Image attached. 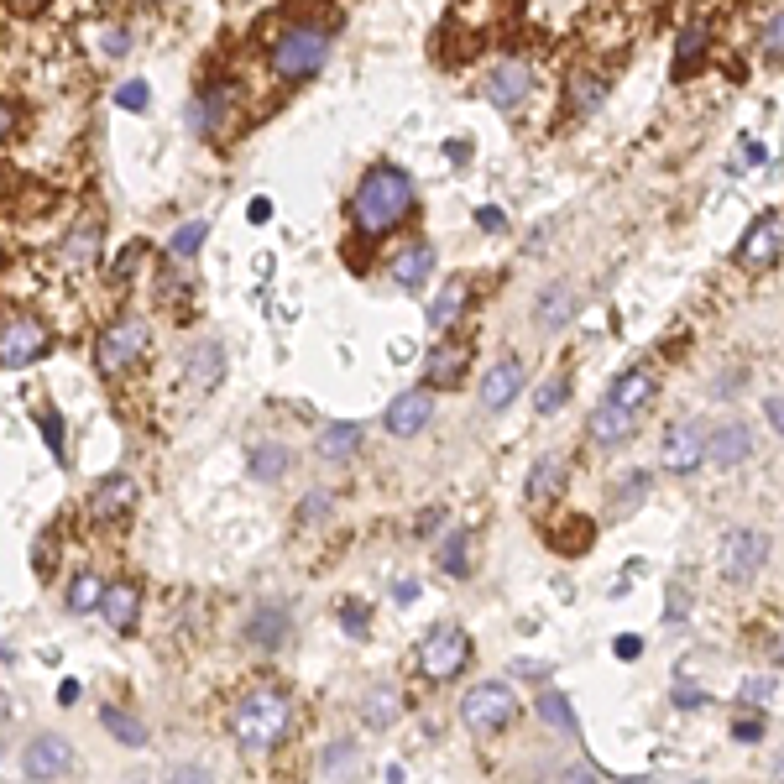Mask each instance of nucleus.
Returning <instances> with one entry per match:
<instances>
[{
	"mask_svg": "<svg viewBox=\"0 0 784 784\" xmlns=\"http://www.w3.org/2000/svg\"><path fill=\"white\" fill-rule=\"evenodd\" d=\"M413 178L398 168V163H377L366 168L361 183H356V199H351V215L361 225V236H387V230H398L408 215H413Z\"/></svg>",
	"mask_w": 784,
	"mask_h": 784,
	"instance_id": "f257e3e1",
	"label": "nucleus"
},
{
	"mask_svg": "<svg viewBox=\"0 0 784 784\" xmlns=\"http://www.w3.org/2000/svg\"><path fill=\"white\" fill-rule=\"evenodd\" d=\"M293 727V701H288V690H246V696L236 701V711H230V737H236V748L241 753H272L288 737Z\"/></svg>",
	"mask_w": 784,
	"mask_h": 784,
	"instance_id": "f03ea898",
	"label": "nucleus"
},
{
	"mask_svg": "<svg viewBox=\"0 0 784 784\" xmlns=\"http://www.w3.org/2000/svg\"><path fill=\"white\" fill-rule=\"evenodd\" d=\"M330 48H335V37L319 27V21H298V27H288L272 42V74L288 79V84H304L330 63Z\"/></svg>",
	"mask_w": 784,
	"mask_h": 784,
	"instance_id": "7ed1b4c3",
	"label": "nucleus"
},
{
	"mask_svg": "<svg viewBox=\"0 0 784 784\" xmlns=\"http://www.w3.org/2000/svg\"><path fill=\"white\" fill-rule=\"evenodd\" d=\"M518 717V696L507 690L502 680H481L466 690V701H460V722H466L476 737H497L507 732Z\"/></svg>",
	"mask_w": 784,
	"mask_h": 784,
	"instance_id": "20e7f679",
	"label": "nucleus"
},
{
	"mask_svg": "<svg viewBox=\"0 0 784 784\" xmlns=\"http://www.w3.org/2000/svg\"><path fill=\"white\" fill-rule=\"evenodd\" d=\"M466 659H471V638H466V628H455V622H440V628H429L419 638V670L429 680H455L466 670Z\"/></svg>",
	"mask_w": 784,
	"mask_h": 784,
	"instance_id": "39448f33",
	"label": "nucleus"
},
{
	"mask_svg": "<svg viewBox=\"0 0 784 784\" xmlns=\"http://www.w3.org/2000/svg\"><path fill=\"white\" fill-rule=\"evenodd\" d=\"M142 351H147V325L126 314V319H115V325L100 330V340H95V366H100L105 377H115V372H126V366L142 361Z\"/></svg>",
	"mask_w": 784,
	"mask_h": 784,
	"instance_id": "423d86ee",
	"label": "nucleus"
},
{
	"mask_svg": "<svg viewBox=\"0 0 784 784\" xmlns=\"http://www.w3.org/2000/svg\"><path fill=\"white\" fill-rule=\"evenodd\" d=\"M706 460V424L701 419H675L664 429V450H659V466L670 476H690Z\"/></svg>",
	"mask_w": 784,
	"mask_h": 784,
	"instance_id": "0eeeda50",
	"label": "nucleus"
},
{
	"mask_svg": "<svg viewBox=\"0 0 784 784\" xmlns=\"http://www.w3.org/2000/svg\"><path fill=\"white\" fill-rule=\"evenodd\" d=\"M769 560V534L764 528H732L722 539V575L727 581H748Z\"/></svg>",
	"mask_w": 784,
	"mask_h": 784,
	"instance_id": "6e6552de",
	"label": "nucleus"
},
{
	"mask_svg": "<svg viewBox=\"0 0 784 784\" xmlns=\"http://www.w3.org/2000/svg\"><path fill=\"white\" fill-rule=\"evenodd\" d=\"M42 351H48V330L37 325V319H6L0 325V372H21V366H32Z\"/></svg>",
	"mask_w": 784,
	"mask_h": 784,
	"instance_id": "1a4fd4ad",
	"label": "nucleus"
},
{
	"mask_svg": "<svg viewBox=\"0 0 784 784\" xmlns=\"http://www.w3.org/2000/svg\"><path fill=\"white\" fill-rule=\"evenodd\" d=\"M784 251V215H758L748 230H743V246H737V267L748 272H764L774 257Z\"/></svg>",
	"mask_w": 784,
	"mask_h": 784,
	"instance_id": "9d476101",
	"label": "nucleus"
},
{
	"mask_svg": "<svg viewBox=\"0 0 784 784\" xmlns=\"http://www.w3.org/2000/svg\"><path fill=\"white\" fill-rule=\"evenodd\" d=\"M21 769H27V779H63V774L79 769V758L58 732H42L27 743V753H21Z\"/></svg>",
	"mask_w": 784,
	"mask_h": 784,
	"instance_id": "9b49d317",
	"label": "nucleus"
},
{
	"mask_svg": "<svg viewBox=\"0 0 784 784\" xmlns=\"http://www.w3.org/2000/svg\"><path fill=\"white\" fill-rule=\"evenodd\" d=\"M230 110H236V89H230V84H210L189 105V131L199 136V142H210V136H220V126L230 121Z\"/></svg>",
	"mask_w": 784,
	"mask_h": 784,
	"instance_id": "f8f14e48",
	"label": "nucleus"
},
{
	"mask_svg": "<svg viewBox=\"0 0 784 784\" xmlns=\"http://www.w3.org/2000/svg\"><path fill=\"white\" fill-rule=\"evenodd\" d=\"M220 377H225V345H220L215 335L194 340L189 351H183V382L199 387V392H210Z\"/></svg>",
	"mask_w": 784,
	"mask_h": 784,
	"instance_id": "ddd939ff",
	"label": "nucleus"
},
{
	"mask_svg": "<svg viewBox=\"0 0 784 784\" xmlns=\"http://www.w3.org/2000/svg\"><path fill=\"white\" fill-rule=\"evenodd\" d=\"M528 89H534V68L528 63H497L492 74H487V100L497 105V110H518L523 100H528Z\"/></svg>",
	"mask_w": 784,
	"mask_h": 784,
	"instance_id": "4468645a",
	"label": "nucleus"
},
{
	"mask_svg": "<svg viewBox=\"0 0 784 784\" xmlns=\"http://www.w3.org/2000/svg\"><path fill=\"white\" fill-rule=\"evenodd\" d=\"M753 455V429L743 419H727L717 429H706V460H717V466H743Z\"/></svg>",
	"mask_w": 784,
	"mask_h": 784,
	"instance_id": "2eb2a0df",
	"label": "nucleus"
},
{
	"mask_svg": "<svg viewBox=\"0 0 784 784\" xmlns=\"http://www.w3.org/2000/svg\"><path fill=\"white\" fill-rule=\"evenodd\" d=\"M429 413H434V398L424 387H413V392H403V398H392V408H387V434L392 440H408V434H419L424 424H429Z\"/></svg>",
	"mask_w": 784,
	"mask_h": 784,
	"instance_id": "dca6fc26",
	"label": "nucleus"
},
{
	"mask_svg": "<svg viewBox=\"0 0 784 784\" xmlns=\"http://www.w3.org/2000/svg\"><path fill=\"white\" fill-rule=\"evenodd\" d=\"M607 398L622 403V408H633L638 419H643V413H649V403L659 398V377L649 372V366H628V372H622V377L607 387Z\"/></svg>",
	"mask_w": 784,
	"mask_h": 784,
	"instance_id": "f3484780",
	"label": "nucleus"
},
{
	"mask_svg": "<svg viewBox=\"0 0 784 784\" xmlns=\"http://www.w3.org/2000/svg\"><path fill=\"white\" fill-rule=\"evenodd\" d=\"M523 392V361L518 356H502L487 377H481V403H487L492 413H502L507 403H513Z\"/></svg>",
	"mask_w": 784,
	"mask_h": 784,
	"instance_id": "a211bd4d",
	"label": "nucleus"
},
{
	"mask_svg": "<svg viewBox=\"0 0 784 784\" xmlns=\"http://www.w3.org/2000/svg\"><path fill=\"white\" fill-rule=\"evenodd\" d=\"M246 638L257 643V649L278 654L283 643L293 638V617H288V607H257V612L246 617Z\"/></svg>",
	"mask_w": 784,
	"mask_h": 784,
	"instance_id": "6ab92c4d",
	"label": "nucleus"
},
{
	"mask_svg": "<svg viewBox=\"0 0 784 784\" xmlns=\"http://www.w3.org/2000/svg\"><path fill=\"white\" fill-rule=\"evenodd\" d=\"M633 429H638V413L622 408V403H612V398H602V408L591 413V440H596V445H622Z\"/></svg>",
	"mask_w": 784,
	"mask_h": 784,
	"instance_id": "aec40b11",
	"label": "nucleus"
},
{
	"mask_svg": "<svg viewBox=\"0 0 784 784\" xmlns=\"http://www.w3.org/2000/svg\"><path fill=\"white\" fill-rule=\"evenodd\" d=\"M136 612H142V591L136 586H105V596H100V617H105V628H115V633H131L136 628Z\"/></svg>",
	"mask_w": 784,
	"mask_h": 784,
	"instance_id": "412c9836",
	"label": "nucleus"
},
{
	"mask_svg": "<svg viewBox=\"0 0 784 784\" xmlns=\"http://www.w3.org/2000/svg\"><path fill=\"white\" fill-rule=\"evenodd\" d=\"M434 272V246L429 241H413L398 262H392V283H398L403 293H413V288H424V278Z\"/></svg>",
	"mask_w": 784,
	"mask_h": 784,
	"instance_id": "4be33fe9",
	"label": "nucleus"
},
{
	"mask_svg": "<svg viewBox=\"0 0 784 784\" xmlns=\"http://www.w3.org/2000/svg\"><path fill=\"white\" fill-rule=\"evenodd\" d=\"M581 314V293H575L570 283H555L544 298H539V309H534V319L544 330H560V325H570V319Z\"/></svg>",
	"mask_w": 784,
	"mask_h": 784,
	"instance_id": "5701e85b",
	"label": "nucleus"
},
{
	"mask_svg": "<svg viewBox=\"0 0 784 784\" xmlns=\"http://www.w3.org/2000/svg\"><path fill=\"white\" fill-rule=\"evenodd\" d=\"M131 502H136L131 476H105L100 487H95V497H89V513H95V518H121Z\"/></svg>",
	"mask_w": 784,
	"mask_h": 784,
	"instance_id": "b1692460",
	"label": "nucleus"
},
{
	"mask_svg": "<svg viewBox=\"0 0 784 784\" xmlns=\"http://www.w3.org/2000/svg\"><path fill=\"white\" fill-rule=\"evenodd\" d=\"M356 450H361V424H325L314 440L319 460H351Z\"/></svg>",
	"mask_w": 784,
	"mask_h": 784,
	"instance_id": "393cba45",
	"label": "nucleus"
},
{
	"mask_svg": "<svg viewBox=\"0 0 784 784\" xmlns=\"http://www.w3.org/2000/svg\"><path fill=\"white\" fill-rule=\"evenodd\" d=\"M706 42H711V32H706V21H690V27H680V42H675V79H690V68H696V58H706Z\"/></svg>",
	"mask_w": 784,
	"mask_h": 784,
	"instance_id": "a878e982",
	"label": "nucleus"
},
{
	"mask_svg": "<svg viewBox=\"0 0 784 784\" xmlns=\"http://www.w3.org/2000/svg\"><path fill=\"white\" fill-rule=\"evenodd\" d=\"M649 481H654L649 471H628V476H622L617 487H612V507H607V513H612V518H628V513H638V507H643V497H649Z\"/></svg>",
	"mask_w": 784,
	"mask_h": 784,
	"instance_id": "bb28decb",
	"label": "nucleus"
},
{
	"mask_svg": "<svg viewBox=\"0 0 784 784\" xmlns=\"http://www.w3.org/2000/svg\"><path fill=\"white\" fill-rule=\"evenodd\" d=\"M100 722H105V732L115 737V743L147 748V722H142V717H131V711H121V706H105V711H100Z\"/></svg>",
	"mask_w": 784,
	"mask_h": 784,
	"instance_id": "cd10ccee",
	"label": "nucleus"
},
{
	"mask_svg": "<svg viewBox=\"0 0 784 784\" xmlns=\"http://www.w3.org/2000/svg\"><path fill=\"white\" fill-rule=\"evenodd\" d=\"M398 690L392 685H377V690H366V701H361V722L366 727H392L398 722Z\"/></svg>",
	"mask_w": 784,
	"mask_h": 784,
	"instance_id": "c85d7f7f",
	"label": "nucleus"
},
{
	"mask_svg": "<svg viewBox=\"0 0 784 784\" xmlns=\"http://www.w3.org/2000/svg\"><path fill=\"white\" fill-rule=\"evenodd\" d=\"M460 309H466V283L440 288V293H434V304H429V330H450L460 319Z\"/></svg>",
	"mask_w": 784,
	"mask_h": 784,
	"instance_id": "c756f323",
	"label": "nucleus"
},
{
	"mask_svg": "<svg viewBox=\"0 0 784 784\" xmlns=\"http://www.w3.org/2000/svg\"><path fill=\"white\" fill-rule=\"evenodd\" d=\"M95 251H100V225L95 220L68 230V241H63V262L68 267H89V262H95Z\"/></svg>",
	"mask_w": 784,
	"mask_h": 784,
	"instance_id": "7c9ffc66",
	"label": "nucleus"
},
{
	"mask_svg": "<svg viewBox=\"0 0 784 784\" xmlns=\"http://www.w3.org/2000/svg\"><path fill=\"white\" fill-rule=\"evenodd\" d=\"M424 372H429V387H455L460 372H466V345H455V351H434Z\"/></svg>",
	"mask_w": 784,
	"mask_h": 784,
	"instance_id": "2f4dec72",
	"label": "nucleus"
},
{
	"mask_svg": "<svg viewBox=\"0 0 784 784\" xmlns=\"http://www.w3.org/2000/svg\"><path fill=\"white\" fill-rule=\"evenodd\" d=\"M560 481H565V460L560 455H544L539 466L528 471V502H534V497H555Z\"/></svg>",
	"mask_w": 784,
	"mask_h": 784,
	"instance_id": "473e14b6",
	"label": "nucleus"
},
{
	"mask_svg": "<svg viewBox=\"0 0 784 784\" xmlns=\"http://www.w3.org/2000/svg\"><path fill=\"white\" fill-rule=\"evenodd\" d=\"M288 466H293V455L283 445H257V450H251V476H257V481H283Z\"/></svg>",
	"mask_w": 784,
	"mask_h": 784,
	"instance_id": "72a5a7b5",
	"label": "nucleus"
},
{
	"mask_svg": "<svg viewBox=\"0 0 784 784\" xmlns=\"http://www.w3.org/2000/svg\"><path fill=\"white\" fill-rule=\"evenodd\" d=\"M602 100H607V79H596V74H575V84H570V115H591Z\"/></svg>",
	"mask_w": 784,
	"mask_h": 784,
	"instance_id": "f704fd0d",
	"label": "nucleus"
},
{
	"mask_svg": "<svg viewBox=\"0 0 784 784\" xmlns=\"http://www.w3.org/2000/svg\"><path fill=\"white\" fill-rule=\"evenodd\" d=\"M440 570L450 575V581H466V575H471V544H466V534H460V528L440 544Z\"/></svg>",
	"mask_w": 784,
	"mask_h": 784,
	"instance_id": "c9c22d12",
	"label": "nucleus"
},
{
	"mask_svg": "<svg viewBox=\"0 0 784 784\" xmlns=\"http://www.w3.org/2000/svg\"><path fill=\"white\" fill-rule=\"evenodd\" d=\"M204 241H210V225H204V220H189V225H178V230H173L168 251H173L178 262H189V257H199V251H204Z\"/></svg>",
	"mask_w": 784,
	"mask_h": 784,
	"instance_id": "e433bc0d",
	"label": "nucleus"
},
{
	"mask_svg": "<svg viewBox=\"0 0 784 784\" xmlns=\"http://www.w3.org/2000/svg\"><path fill=\"white\" fill-rule=\"evenodd\" d=\"M100 596H105L100 575H79V581L68 586V612H100Z\"/></svg>",
	"mask_w": 784,
	"mask_h": 784,
	"instance_id": "4c0bfd02",
	"label": "nucleus"
},
{
	"mask_svg": "<svg viewBox=\"0 0 784 784\" xmlns=\"http://www.w3.org/2000/svg\"><path fill=\"white\" fill-rule=\"evenodd\" d=\"M774 690H779V685H774L769 675H753V680L737 685V706H743V711H764V706L774 701Z\"/></svg>",
	"mask_w": 784,
	"mask_h": 784,
	"instance_id": "58836bf2",
	"label": "nucleus"
},
{
	"mask_svg": "<svg viewBox=\"0 0 784 784\" xmlns=\"http://www.w3.org/2000/svg\"><path fill=\"white\" fill-rule=\"evenodd\" d=\"M534 706H539V717H544L549 727H560V732H575V711L565 706V696H555V690H544V696H539Z\"/></svg>",
	"mask_w": 784,
	"mask_h": 784,
	"instance_id": "ea45409f",
	"label": "nucleus"
},
{
	"mask_svg": "<svg viewBox=\"0 0 784 784\" xmlns=\"http://www.w3.org/2000/svg\"><path fill=\"white\" fill-rule=\"evenodd\" d=\"M565 398H570V377H549V382L534 392V408H539V413H560Z\"/></svg>",
	"mask_w": 784,
	"mask_h": 784,
	"instance_id": "a19ab883",
	"label": "nucleus"
},
{
	"mask_svg": "<svg viewBox=\"0 0 784 784\" xmlns=\"http://www.w3.org/2000/svg\"><path fill=\"white\" fill-rule=\"evenodd\" d=\"M147 100H152L147 79H126L121 89H115V105H121V110H147Z\"/></svg>",
	"mask_w": 784,
	"mask_h": 784,
	"instance_id": "79ce46f5",
	"label": "nucleus"
},
{
	"mask_svg": "<svg viewBox=\"0 0 784 784\" xmlns=\"http://www.w3.org/2000/svg\"><path fill=\"white\" fill-rule=\"evenodd\" d=\"M764 53H769V58H784V11L769 16V27H764Z\"/></svg>",
	"mask_w": 784,
	"mask_h": 784,
	"instance_id": "37998d69",
	"label": "nucleus"
},
{
	"mask_svg": "<svg viewBox=\"0 0 784 784\" xmlns=\"http://www.w3.org/2000/svg\"><path fill=\"white\" fill-rule=\"evenodd\" d=\"M732 737H737V743H758V737H764V717H758V711L737 717V722H732Z\"/></svg>",
	"mask_w": 784,
	"mask_h": 784,
	"instance_id": "c03bdc74",
	"label": "nucleus"
},
{
	"mask_svg": "<svg viewBox=\"0 0 784 784\" xmlns=\"http://www.w3.org/2000/svg\"><path fill=\"white\" fill-rule=\"evenodd\" d=\"M298 518H304V523L330 518V492H309V497H304V507H298Z\"/></svg>",
	"mask_w": 784,
	"mask_h": 784,
	"instance_id": "a18cd8bd",
	"label": "nucleus"
},
{
	"mask_svg": "<svg viewBox=\"0 0 784 784\" xmlns=\"http://www.w3.org/2000/svg\"><path fill=\"white\" fill-rule=\"evenodd\" d=\"M706 701H711L706 690H696V685H675V706H680V711H696V706H706Z\"/></svg>",
	"mask_w": 784,
	"mask_h": 784,
	"instance_id": "49530a36",
	"label": "nucleus"
},
{
	"mask_svg": "<svg viewBox=\"0 0 784 784\" xmlns=\"http://www.w3.org/2000/svg\"><path fill=\"white\" fill-rule=\"evenodd\" d=\"M42 434H48V445H53V455L63 460V419H58V413H42Z\"/></svg>",
	"mask_w": 784,
	"mask_h": 784,
	"instance_id": "de8ad7c7",
	"label": "nucleus"
},
{
	"mask_svg": "<svg viewBox=\"0 0 784 784\" xmlns=\"http://www.w3.org/2000/svg\"><path fill=\"white\" fill-rule=\"evenodd\" d=\"M340 628L351 633V638H361V633H366V617H361V607H356V602H351V607H340Z\"/></svg>",
	"mask_w": 784,
	"mask_h": 784,
	"instance_id": "09e8293b",
	"label": "nucleus"
},
{
	"mask_svg": "<svg viewBox=\"0 0 784 784\" xmlns=\"http://www.w3.org/2000/svg\"><path fill=\"white\" fill-rule=\"evenodd\" d=\"M21 126V110L11 105V100H0V142H6V136Z\"/></svg>",
	"mask_w": 784,
	"mask_h": 784,
	"instance_id": "8fccbe9b",
	"label": "nucleus"
},
{
	"mask_svg": "<svg viewBox=\"0 0 784 784\" xmlns=\"http://www.w3.org/2000/svg\"><path fill=\"white\" fill-rule=\"evenodd\" d=\"M476 225H481V230H507V215L492 210V204H481V210H476Z\"/></svg>",
	"mask_w": 784,
	"mask_h": 784,
	"instance_id": "3c124183",
	"label": "nucleus"
},
{
	"mask_svg": "<svg viewBox=\"0 0 784 784\" xmlns=\"http://www.w3.org/2000/svg\"><path fill=\"white\" fill-rule=\"evenodd\" d=\"M105 53H110V58H126V53H131V37H126L121 27H115V32L105 37Z\"/></svg>",
	"mask_w": 784,
	"mask_h": 784,
	"instance_id": "603ef678",
	"label": "nucleus"
},
{
	"mask_svg": "<svg viewBox=\"0 0 784 784\" xmlns=\"http://www.w3.org/2000/svg\"><path fill=\"white\" fill-rule=\"evenodd\" d=\"M685 607H690V602H685V591L675 586V591H670V607H664V622H685Z\"/></svg>",
	"mask_w": 784,
	"mask_h": 784,
	"instance_id": "864d4df0",
	"label": "nucleus"
},
{
	"mask_svg": "<svg viewBox=\"0 0 784 784\" xmlns=\"http://www.w3.org/2000/svg\"><path fill=\"white\" fill-rule=\"evenodd\" d=\"M445 157H450L455 168H466L471 163V142H445Z\"/></svg>",
	"mask_w": 784,
	"mask_h": 784,
	"instance_id": "5fc2aeb1",
	"label": "nucleus"
},
{
	"mask_svg": "<svg viewBox=\"0 0 784 784\" xmlns=\"http://www.w3.org/2000/svg\"><path fill=\"white\" fill-rule=\"evenodd\" d=\"M638 654H643V638H633V633L617 638V659H638Z\"/></svg>",
	"mask_w": 784,
	"mask_h": 784,
	"instance_id": "6e6d98bb",
	"label": "nucleus"
},
{
	"mask_svg": "<svg viewBox=\"0 0 784 784\" xmlns=\"http://www.w3.org/2000/svg\"><path fill=\"white\" fill-rule=\"evenodd\" d=\"M764 413H769L774 434H784V398H769V403H764Z\"/></svg>",
	"mask_w": 784,
	"mask_h": 784,
	"instance_id": "4d7b16f0",
	"label": "nucleus"
},
{
	"mask_svg": "<svg viewBox=\"0 0 784 784\" xmlns=\"http://www.w3.org/2000/svg\"><path fill=\"white\" fill-rule=\"evenodd\" d=\"M351 753H356L351 743H340V748H335V753L325 758V769H345V764H351Z\"/></svg>",
	"mask_w": 784,
	"mask_h": 784,
	"instance_id": "13d9d810",
	"label": "nucleus"
},
{
	"mask_svg": "<svg viewBox=\"0 0 784 784\" xmlns=\"http://www.w3.org/2000/svg\"><path fill=\"white\" fill-rule=\"evenodd\" d=\"M37 570H42V575H48V570H53V544H48V539H42V544H37Z\"/></svg>",
	"mask_w": 784,
	"mask_h": 784,
	"instance_id": "bf43d9fd",
	"label": "nucleus"
},
{
	"mask_svg": "<svg viewBox=\"0 0 784 784\" xmlns=\"http://www.w3.org/2000/svg\"><path fill=\"white\" fill-rule=\"evenodd\" d=\"M392 596H398V602H413V596H419V581H398V586H392Z\"/></svg>",
	"mask_w": 784,
	"mask_h": 784,
	"instance_id": "052dcab7",
	"label": "nucleus"
},
{
	"mask_svg": "<svg viewBox=\"0 0 784 784\" xmlns=\"http://www.w3.org/2000/svg\"><path fill=\"white\" fill-rule=\"evenodd\" d=\"M518 675H528V680H544V664H534V659H518Z\"/></svg>",
	"mask_w": 784,
	"mask_h": 784,
	"instance_id": "680f3d73",
	"label": "nucleus"
},
{
	"mask_svg": "<svg viewBox=\"0 0 784 784\" xmlns=\"http://www.w3.org/2000/svg\"><path fill=\"white\" fill-rule=\"evenodd\" d=\"M11 6H16V11H21V16H37V11H42V6H48V0H11Z\"/></svg>",
	"mask_w": 784,
	"mask_h": 784,
	"instance_id": "e2e57ef3",
	"label": "nucleus"
},
{
	"mask_svg": "<svg viewBox=\"0 0 784 784\" xmlns=\"http://www.w3.org/2000/svg\"><path fill=\"white\" fill-rule=\"evenodd\" d=\"M58 701H63V706H74V701H79V685H74V680H63V690H58Z\"/></svg>",
	"mask_w": 784,
	"mask_h": 784,
	"instance_id": "0e129e2a",
	"label": "nucleus"
},
{
	"mask_svg": "<svg viewBox=\"0 0 784 784\" xmlns=\"http://www.w3.org/2000/svg\"><path fill=\"white\" fill-rule=\"evenodd\" d=\"M6 717H11V706H6V696H0V722H6Z\"/></svg>",
	"mask_w": 784,
	"mask_h": 784,
	"instance_id": "69168bd1",
	"label": "nucleus"
}]
</instances>
